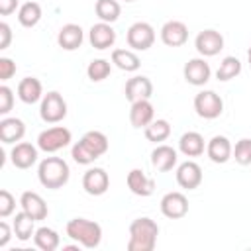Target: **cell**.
Returning a JSON list of instances; mask_svg holds the SVG:
<instances>
[{"label": "cell", "mask_w": 251, "mask_h": 251, "mask_svg": "<svg viewBox=\"0 0 251 251\" xmlns=\"http://www.w3.org/2000/svg\"><path fill=\"white\" fill-rule=\"evenodd\" d=\"M65 251H78V245H65Z\"/></svg>", "instance_id": "cell-42"}, {"label": "cell", "mask_w": 251, "mask_h": 251, "mask_svg": "<svg viewBox=\"0 0 251 251\" xmlns=\"http://www.w3.org/2000/svg\"><path fill=\"white\" fill-rule=\"evenodd\" d=\"M24 135H25V124L20 118H4L0 122V141L4 145L22 141Z\"/></svg>", "instance_id": "cell-24"}, {"label": "cell", "mask_w": 251, "mask_h": 251, "mask_svg": "<svg viewBox=\"0 0 251 251\" xmlns=\"http://www.w3.org/2000/svg\"><path fill=\"white\" fill-rule=\"evenodd\" d=\"M159 235V226L155 220L143 216L129 224L127 251H153Z\"/></svg>", "instance_id": "cell-2"}, {"label": "cell", "mask_w": 251, "mask_h": 251, "mask_svg": "<svg viewBox=\"0 0 251 251\" xmlns=\"http://www.w3.org/2000/svg\"><path fill=\"white\" fill-rule=\"evenodd\" d=\"M69 176H71V169L67 161L61 157H45L39 163L37 178L45 188H51V190L63 188L69 182Z\"/></svg>", "instance_id": "cell-3"}, {"label": "cell", "mask_w": 251, "mask_h": 251, "mask_svg": "<svg viewBox=\"0 0 251 251\" xmlns=\"http://www.w3.org/2000/svg\"><path fill=\"white\" fill-rule=\"evenodd\" d=\"M188 39V27L180 20H169L161 27V41L167 47H180Z\"/></svg>", "instance_id": "cell-13"}, {"label": "cell", "mask_w": 251, "mask_h": 251, "mask_svg": "<svg viewBox=\"0 0 251 251\" xmlns=\"http://www.w3.org/2000/svg\"><path fill=\"white\" fill-rule=\"evenodd\" d=\"M231 153H233V147H231V143L226 135H214L206 143V155L210 157L212 163L224 165L231 159Z\"/></svg>", "instance_id": "cell-18"}, {"label": "cell", "mask_w": 251, "mask_h": 251, "mask_svg": "<svg viewBox=\"0 0 251 251\" xmlns=\"http://www.w3.org/2000/svg\"><path fill=\"white\" fill-rule=\"evenodd\" d=\"M37 149H39V147L27 143V141L16 143V145L12 147V151H10V161H12V165H14L16 169H22V171L29 169V167L37 161Z\"/></svg>", "instance_id": "cell-16"}, {"label": "cell", "mask_w": 251, "mask_h": 251, "mask_svg": "<svg viewBox=\"0 0 251 251\" xmlns=\"http://www.w3.org/2000/svg\"><path fill=\"white\" fill-rule=\"evenodd\" d=\"M12 227H14V235L20 239V241H27L31 239V235L35 233V220L25 214L24 210L16 214L14 222H12Z\"/></svg>", "instance_id": "cell-27"}, {"label": "cell", "mask_w": 251, "mask_h": 251, "mask_svg": "<svg viewBox=\"0 0 251 251\" xmlns=\"http://www.w3.org/2000/svg\"><path fill=\"white\" fill-rule=\"evenodd\" d=\"M231 157L235 159V163L239 165H251V139L249 137H243L235 143L233 147V153Z\"/></svg>", "instance_id": "cell-35"}, {"label": "cell", "mask_w": 251, "mask_h": 251, "mask_svg": "<svg viewBox=\"0 0 251 251\" xmlns=\"http://www.w3.org/2000/svg\"><path fill=\"white\" fill-rule=\"evenodd\" d=\"M194 110L204 120H216L224 112V100L214 90H202L194 96Z\"/></svg>", "instance_id": "cell-7"}, {"label": "cell", "mask_w": 251, "mask_h": 251, "mask_svg": "<svg viewBox=\"0 0 251 251\" xmlns=\"http://www.w3.org/2000/svg\"><path fill=\"white\" fill-rule=\"evenodd\" d=\"M108 137L102 131H86L71 149V157L78 165H90L108 151Z\"/></svg>", "instance_id": "cell-1"}, {"label": "cell", "mask_w": 251, "mask_h": 251, "mask_svg": "<svg viewBox=\"0 0 251 251\" xmlns=\"http://www.w3.org/2000/svg\"><path fill=\"white\" fill-rule=\"evenodd\" d=\"M20 206L25 214H29L35 222L39 220H45L47 214H49V208L45 204V200L41 198V194L33 192V190H25L22 196H20Z\"/></svg>", "instance_id": "cell-17"}, {"label": "cell", "mask_w": 251, "mask_h": 251, "mask_svg": "<svg viewBox=\"0 0 251 251\" xmlns=\"http://www.w3.org/2000/svg\"><path fill=\"white\" fill-rule=\"evenodd\" d=\"M110 73H112V65H110V61H106V59H94V61H90L88 67H86V75H88V78H90L92 82H100V80L108 78Z\"/></svg>", "instance_id": "cell-34"}, {"label": "cell", "mask_w": 251, "mask_h": 251, "mask_svg": "<svg viewBox=\"0 0 251 251\" xmlns=\"http://www.w3.org/2000/svg\"><path fill=\"white\" fill-rule=\"evenodd\" d=\"M176 161H178L176 149H173L171 145H157L151 151V165L159 173L171 171L173 167H176Z\"/></svg>", "instance_id": "cell-21"}, {"label": "cell", "mask_w": 251, "mask_h": 251, "mask_svg": "<svg viewBox=\"0 0 251 251\" xmlns=\"http://www.w3.org/2000/svg\"><path fill=\"white\" fill-rule=\"evenodd\" d=\"M124 94L129 102H137V100H149L151 94H153V82L143 76V75H137V76H131L127 82H126V88H124Z\"/></svg>", "instance_id": "cell-15"}, {"label": "cell", "mask_w": 251, "mask_h": 251, "mask_svg": "<svg viewBox=\"0 0 251 251\" xmlns=\"http://www.w3.org/2000/svg\"><path fill=\"white\" fill-rule=\"evenodd\" d=\"M12 231H14V227H10L4 220L0 222V247H6L8 245V241H10V237H12Z\"/></svg>", "instance_id": "cell-40"}, {"label": "cell", "mask_w": 251, "mask_h": 251, "mask_svg": "<svg viewBox=\"0 0 251 251\" xmlns=\"http://www.w3.org/2000/svg\"><path fill=\"white\" fill-rule=\"evenodd\" d=\"M124 2H135V0H124Z\"/></svg>", "instance_id": "cell-44"}, {"label": "cell", "mask_w": 251, "mask_h": 251, "mask_svg": "<svg viewBox=\"0 0 251 251\" xmlns=\"http://www.w3.org/2000/svg\"><path fill=\"white\" fill-rule=\"evenodd\" d=\"M247 63H249V67H251V45H249V49H247Z\"/></svg>", "instance_id": "cell-43"}, {"label": "cell", "mask_w": 251, "mask_h": 251, "mask_svg": "<svg viewBox=\"0 0 251 251\" xmlns=\"http://www.w3.org/2000/svg\"><path fill=\"white\" fill-rule=\"evenodd\" d=\"M126 39L133 51H147L155 43V29L147 22H135L129 25Z\"/></svg>", "instance_id": "cell-8"}, {"label": "cell", "mask_w": 251, "mask_h": 251, "mask_svg": "<svg viewBox=\"0 0 251 251\" xmlns=\"http://www.w3.org/2000/svg\"><path fill=\"white\" fill-rule=\"evenodd\" d=\"M12 106H14V92L10 86L2 84L0 86V114L6 116L12 110Z\"/></svg>", "instance_id": "cell-37"}, {"label": "cell", "mask_w": 251, "mask_h": 251, "mask_svg": "<svg viewBox=\"0 0 251 251\" xmlns=\"http://www.w3.org/2000/svg\"><path fill=\"white\" fill-rule=\"evenodd\" d=\"M176 182L186 190H194L202 184V169L196 161H184L176 169Z\"/></svg>", "instance_id": "cell-14"}, {"label": "cell", "mask_w": 251, "mask_h": 251, "mask_svg": "<svg viewBox=\"0 0 251 251\" xmlns=\"http://www.w3.org/2000/svg\"><path fill=\"white\" fill-rule=\"evenodd\" d=\"M171 135V124L167 120H153L147 127H145V137L147 141L153 143H161Z\"/></svg>", "instance_id": "cell-33"}, {"label": "cell", "mask_w": 251, "mask_h": 251, "mask_svg": "<svg viewBox=\"0 0 251 251\" xmlns=\"http://www.w3.org/2000/svg\"><path fill=\"white\" fill-rule=\"evenodd\" d=\"M94 12L100 18V22L114 24L120 18V14H122V6H120L118 0H96Z\"/></svg>", "instance_id": "cell-30"}, {"label": "cell", "mask_w": 251, "mask_h": 251, "mask_svg": "<svg viewBox=\"0 0 251 251\" xmlns=\"http://www.w3.org/2000/svg\"><path fill=\"white\" fill-rule=\"evenodd\" d=\"M112 63H114L118 69L126 71V73H133V71H137L139 65H141L139 57H137L131 49H114V51H112Z\"/></svg>", "instance_id": "cell-28"}, {"label": "cell", "mask_w": 251, "mask_h": 251, "mask_svg": "<svg viewBox=\"0 0 251 251\" xmlns=\"http://www.w3.org/2000/svg\"><path fill=\"white\" fill-rule=\"evenodd\" d=\"M155 120V108L149 100H137V102H131V108H129V122L133 127L137 129H145L151 122Z\"/></svg>", "instance_id": "cell-20"}, {"label": "cell", "mask_w": 251, "mask_h": 251, "mask_svg": "<svg viewBox=\"0 0 251 251\" xmlns=\"http://www.w3.org/2000/svg\"><path fill=\"white\" fill-rule=\"evenodd\" d=\"M16 208V198L4 188L0 190V218H8Z\"/></svg>", "instance_id": "cell-36"}, {"label": "cell", "mask_w": 251, "mask_h": 251, "mask_svg": "<svg viewBox=\"0 0 251 251\" xmlns=\"http://www.w3.org/2000/svg\"><path fill=\"white\" fill-rule=\"evenodd\" d=\"M39 116L45 124H59L67 116V102L59 92H47L41 98L39 106Z\"/></svg>", "instance_id": "cell-6"}, {"label": "cell", "mask_w": 251, "mask_h": 251, "mask_svg": "<svg viewBox=\"0 0 251 251\" xmlns=\"http://www.w3.org/2000/svg\"><path fill=\"white\" fill-rule=\"evenodd\" d=\"M67 235L86 249H94L102 241V227L100 224L86 220V218H73L67 222Z\"/></svg>", "instance_id": "cell-4"}, {"label": "cell", "mask_w": 251, "mask_h": 251, "mask_svg": "<svg viewBox=\"0 0 251 251\" xmlns=\"http://www.w3.org/2000/svg\"><path fill=\"white\" fill-rule=\"evenodd\" d=\"M194 45L202 57H214L224 49V37L216 29H204L196 35Z\"/></svg>", "instance_id": "cell-12"}, {"label": "cell", "mask_w": 251, "mask_h": 251, "mask_svg": "<svg viewBox=\"0 0 251 251\" xmlns=\"http://www.w3.org/2000/svg\"><path fill=\"white\" fill-rule=\"evenodd\" d=\"M71 139H73L71 129H67L63 126H53V127L43 129L37 135V147L45 153H57L63 147H67L71 143Z\"/></svg>", "instance_id": "cell-5"}, {"label": "cell", "mask_w": 251, "mask_h": 251, "mask_svg": "<svg viewBox=\"0 0 251 251\" xmlns=\"http://www.w3.org/2000/svg\"><path fill=\"white\" fill-rule=\"evenodd\" d=\"M127 188L135 196H151L155 190V180L147 176L141 169H131L127 173Z\"/></svg>", "instance_id": "cell-23"}, {"label": "cell", "mask_w": 251, "mask_h": 251, "mask_svg": "<svg viewBox=\"0 0 251 251\" xmlns=\"http://www.w3.org/2000/svg\"><path fill=\"white\" fill-rule=\"evenodd\" d=\"M182 75H184V80L188 84H192V86H204L210 80V76H212V69L206 63V59L196 57V59L186 61V65L182 69Z\"/></svg>", "instance_id": "cell-9"}, {"label": "cell", "mask_w": 251, "mask_h": 251, "mask_svg": "<svg viewBox=\"0 0 251 251\" xmlns=\"http://www.w3.org/2000/svg\"><path fill=\"white\" fill-rule=\"evenodd\" d=\"M88 41L94 49H108L114 45L116 41V31L112 27V24H106V22H98L90 27L88 31Z\"/></svg>", "instance_id": "cell-19"}, {"label": "cell", "mask_w": 251, "mask_h": 251, "mask_svg": "<svg viewBox=\"0 0 251 251\" xmlns=\"http://www.w3.org/2000/svg\"><path fill=\"white\" fill-rule=\"evenodd\" d=\"M41 20V6L37 2H25L18 10V22L24 27H33Z\"/></svg>", "instance_id": "cell-31"}, {"label": "cell", "mask_w": 251, "mask_h": 251, "mask_svg": "<svg viewBox=\"0 0 251 251\" xmlns=\"http://www.w3.org/2000/svg\"><path fill=\"white\" fill-rule=\"evenodd\" d=\"M20 0H0V14L2 16H10L12 12H16Z\"/></svg>", "instance_id": "cell-41"}, {"label": "cell", "mask_w": 251, "mask_h": 251, "mask_svg": "<svg viewBox=\"0 0 251 251\" xmlns=\"http://www.w3.org/2000/svg\"><path fill=\"white\" fill-rule=\"evenodd\" d=\"M10 41H12V27L6 22H2L0 24V49H8Z\"/></svg>", "instance_id": "cell-39"}, {"label": "cell", "mask_w": 251, "mask_h": 251, "mask_svg": "<svg viewBox=\"0 0 251 251\" xmlns=\"http://www.w3.org/2000/svg\"><path fill=\"white\" fill-rule=\"evenodd\" d=\"M82 39H84V31L80 25L76 24H65L59 33H57V43L65 49V51H75L82 45Z\"/></svg>", "instance_id": "cell-22"}, {"label": "cell", "mask_w": 251, "mask_h": 251, "mask_svg": "<svg viewBox=\"0 0 251 251\" xmlns=\"http://www.w3.org/2000/svg\"><path fill=\"white\" fill-rule=\"evenodd\" d=\"M239 73H241V61L237 57H231L229 55V57H224L222 59V63H220V67L216 71V76H218V80L226 82V80L235 78Z\"/></svg>", "instance_id": "cell-32"}, {"label": "cell", "mask_w": 251, "mask_h": 251, "mask_svg": "<svg viewBox=\"0 0 251 251\" xmlns=\"http://www.w3.org/2000/svg\"><path fill=\"white\" fill-rule=\"evenodd\" d=\"M82 188L90 196H102L110 188V176L104 169L92 167L82 175Z\"/></svg>", "instance_id": "cell-10"}, {"label": "cell", "mask_w": 251, "mask_h": 251, "mask_svg": "<svg viewBox=\"0 0 251 251\" xmlns=\"http://www.w3.org/2000/svg\"><path fill=\"white\" fill-rule=\"evenodd\" d=\"M16 75V63L8 57H0V80H10Z\"/></svg>", "instance_id": "cell-38"}, {"label": "cell", "mask_w": 251, "mask_h": 251, "mask_svg": "<svg viewBox=\"0 0 251 251\" xmlns=\"http://www.w3.org/2000/svg\"><path fill=\"white\" fill-rule=\"evenodd\" d=\"M18 98L24 104H35L37 100L43 98V86L41 80L35 76H25L18 84Z\"/></svg>", "instance_id": "cell-25"}, {"label": "cell", "mask_w": 251, "mask_h": 251, "mask_svg": "<svg viewBox=\"0 0 251 251\" xmlns=\"http://www.w3.org/2000/svg\"><path fill=\"white\" fill-rule=\"evenodd\" d=\"M204 149H206V143L198 131H186L178 139V151L186 157H198L204 153Z\"/></svg>", "instance_id": "cell-26"}, {"label": "cell", "mask_w": 251, "mask_h": 251, "mask_svg": "<svg viewBox=\"0 0 251 251\" xmlns=\"http://www.w3.org/2000/svg\"><path fill=\"white\" fill-rule=\"evenodd\" d=\"M33 241H35V245H37L41 251H55V249L59 247V243H61V237H59V233H57L53 227L41 226V227L35 229Z\"/></svg>", "instance_id": "cell-29"}, {"label": "cell", "mask_w": 251, "mask_h": 251, "mask_svg": "<svg viewBox=\"0 0 251 251\" xmlns=\"http://www.w3.org/2000/svg\"><path fill=\"white\" fill-rule=\"evenodd\" d=\"M161 212L169 220H180L188 214V200L182 192H167L161 198Z\"/></svg>", "instance_id": "cell-11"}]
</instances>
